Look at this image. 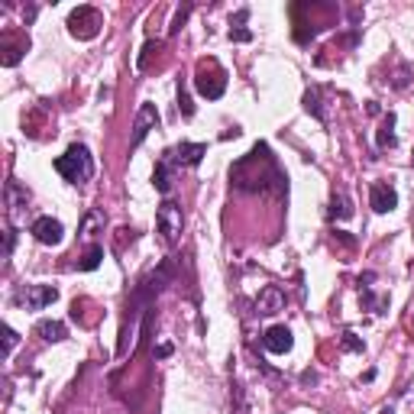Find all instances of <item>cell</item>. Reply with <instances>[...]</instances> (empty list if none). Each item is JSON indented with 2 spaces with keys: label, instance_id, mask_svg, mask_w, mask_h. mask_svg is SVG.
<instances>
[{
  "label": "cell",
  "instance_id": "603a6c76",
  "mask_svg": "<svg viewBox=\"0 0 414 414\" xmlns=\"http://www.w3.org/2000/svg\"><path fill=\"white\" fill-rule=\"evenodd\" d=\"M359 292H363V308L376 310V314H386L388 298H379V295H372V288H359Z\"/></svg>",
  "mask_w": 414,
  "mask_h": 414
},
{
  "label": "cell",
  "instance_id": "d4e9b609",
  "mask_svg": "<svg viewBox=\"0 0 414 414\" xmlns=\"http://www.w3.org/2000/svg\"><path fill=\"white\" fill-rule=\"evenodd\" d=\"M340 347L347 349V353H363L366 343H363V337H356L353 330H343V333H340Z\"/></svg>",
  "mask_w": 414,
  "mask_h": 414
},
{
  "label": "cell",
  "instance_id": "7c38bea8",
  "mask_svg": "<svg viewBox=\"0 0 414 414\" xmlns=\"http://www.w3.org/2000/svg\"><path fill=\"white\" fill-rule=\"evenodd\" d=\"M263 347L269 349V353H275V356H285V353L295 347L292 330L285 327V324H275V327H269L263 333Z\"/></svg>",
  "mask_w": 414,
  "mask_h": 414
},
{
  "label": "cell",
  "instance_id": "836d02e7",
  "mask_svg": "<svg viewBox=\"0 0 414 414\" xmlns=\"http://www.w3.org/2000/svg\"><path fill=\"white\" fill-rule=\"evenodd\" d=\"M169 353H172V347H169V343H162V347L156 349V356H169Z\"/></svg>",
  "mask_w": 414,
  "mask_h": 414
},
{
  "label": "cell",
  "instance_id": "d590c367",
  "mask_svg": "<svg viewBox=\"0 0 414 414\" xmlns=\"http://www.w3.org/2000/svg\"><path fill=\"white\" fill-rule=\"evenodd\" d=\"M379 414H395V411H392V408H382V411H379Z\"/></svg>",
  "mask_w": 414,
  "mask_h": 414
},
{
  "label": "cell",
  "instance_id": "ffe728a7",
  "mask_svg": "<svg viewBox=\"0 0 414 414\" xmlns=\"http://www.w3.org/2000/svg\"><path fill=\"white\" fill-rule=\"evenodd\" d=\"M304 110H308L310 117H317L320 123L327 120V113H324V104H320V88H308V91H304Z\"/></svg>",
  "mask_w": 414,
  "mask_h": 414
},
{
  "label": "cell",
  "instance_id": "44dd1931",
  "mask_svg": "<svg viewBox=\"0 0 414 414\" xmlns=\"http://www.w3.org/2000/svg\"><path fill=\"white\" fill-rule=\"evenodd\" d=\"M411 78H414L411 65H405V62H398V68L392 72V78H388V88H395V91H405V88L411 85Z\"/></svg>",
  "mask_w": 414,
  "mask_h": 414
},
{
  "label": "cell",
  "instance_id": "9c48e42d",
  "mask_svg": "<svg viewBox=\"0 0 414 414\" xmlns=\"http://www.w3.org/2000/svg\"><path fill=\"white\" fill-rule=\"evenodd\" d=\"M29 233L36 236L42 246H58L62 243V236H65V226L58 224L56 217H36L33 226H29Z\"/></svg>",
  "mask_w": 414,
  "mask_h": 414
},
{
  "label": "cell",
  "instance_id": "2e32d148",
  "mask_svg": "<svg viewBox=\"0 0 414 414\" xmlns=\"http://www.w3.org/2000/svg\"><path fill=\"white\" fill-rule=\"evenodd\" d=\"M376 146H379V149H395V146H398L395 113H386V117H382V123H379V133H376Z\"/></svg>",
  "mask_w": 414,
  "mask_h": 414
},
{
  "label": "cell",
  "instance_id": "3957f363",
  "mask_svg": "<svg viewBox=\"0 0 414 414\" xmlns=\"http://www.w3.org/2000/svg\"><path fill=\"white\" fill-rule=\"evenodd\" d=\"M194 91L207 101H217L224 97L226 91V68L217 62V58H201L194 65Z\"/></svg>",
  "mask_w": 414,
  "mask_h": 414
},
{
  "label": "cell",
  "instance_id": "4316f807",
  "mask_svg": "<svg viewBox=\"0 0 414 414\" xmlns=\"http://www.w3.org/2000/svg\"><path fill=\"white\" fill-rule=\"evenodd\" d=\"M19 343V337H17V330L13 327H3V359H10V353H13V347Z\"/></svg>",
  "mask_w": 414,
  "mask_h": 414
},
{
  "label": "cell",
  "instance_id": "8992f818",
  "mask_svg": "<svg viewBox=\"0 0 414 414\" xmlns=\"http://www.w3.org/2000/svg\"><path fill=\"white\" fill-rule=\"evenodd\" d=\"M3 201H7V220L13 226L26 224V210H29V191L23 188V185H17V181L10 179L7 188H3Z\"/></svg>",
  "mask_w": 414,
  "mask_h": 414
},
{
  "label": "cell",
  "instance_id": "ac0fdd59",
  "mask_svg": "<svg viewBox=\"0 0 414 414\" xmlns=\"http://www.w3.org/2000/svg\"><path fill=\"white\" fill-rule=\"evenodd\" d=\"M330 217H337V220H349V217H353V201L347 198V191H333V201H330Z\"/></svg>",
  "mask_w": 414,
  "mask_h": 414
},
{
  "label": "cell",
  "instance_id": "8d00e7d4",
  "mask_svg": "<svg viewBox=\"0 0 414 414\" xmlns=\"http://www.w3.org/2000/svg\"><path fill=\"white\" fill-rule=\"evenodd\" d=\"M411 162H414V156H411Z\"/></svg>",
  "mask_w": 414,
  "mask_h": 414
},
{
  "label": "cell",
  "instance_id": "d6986e66",
  "mask_svg": "<svg viewBox=\"0 0 414 414\" xmlns=\"http://www.w3.org/2000/svg\"><path fill=\"white\" fill-rule=\"evenodd\" d=\"M246 19H249V10H240V13H236V19L233 23H230V39H233V42H249V39H253V33H249V29L243 26Z\"/></svg>",
  "mask_w": 414,
  "mask_h": 414
},
{
  "label": "cell",
  "instance_id": "e575fe53",
  "mask_svg": "<svg viewBox=\"0 0 414 414\" xmlns=\"http://www.w3.org/2000/svg\"><path fill=\"white\" fill-rule=\"evenodd\" d=\"M408 327H411V333H414V314H411V317H408Z\"/></svg>",
  "mask_w": 414,
  "mask_h": 414
},
{
  "label": "cell",
  "instance_id": "9a60e30c",
  "mask_svg": "<svg viewBox=\"0 0 414 414\" xmlns=\"http://www.w3.org/2000/svg\"><path fill=\"white\" fill-rule=\"evenodd\" d=\"M172 165H175L172 152H165V156L156 162V172H152V185H156V191H159V194H169V191H172Z\"/></svg>",
  "mask_w": 414,
  "mask_h": 414
},
{
  "label": "cell",
  "instance_id": "52a82bcc",
  "mask_svg": "<svg viewBox=\"0 0 414 414\" xmlns=\"http://www.w3.org/2000/svg\"><path fill=\"white\" fill-rule=\"evenodd\" d=\"M56 298H58V288H52V285H26V288L17 295V301L26 310H42L56 301Z\"/></svg>",
  "mask_w": 414,
  "mask_h": 414
},
{
  "label": "cell",
  "instance_id": "83f0119b",
  "mask_svg": "<svg viewBox=\"0 0 414 414\" xmlns=\"http://www.w3.org/2000/svg\"><path fill=\"white\" fill-rule=\"evenodd\" d=\"M249 408H246V395H243V386L240 382H233V414H246Z\"/></svg>",
  "mask_w": 414,
  "mask_h": 414
},
{
  "label": "cell",
  "instance_id": "277c9868",
  "mask_svg": "<svg viewBox=\"0 0 414 414\" xmlns=\"http://www.w3.org/2000/svg\"><path fill=\"white\" fill-rule=\"evenodd\" d=\"M104 26V17L97 7H88V3H81V7H75L72 13H68V33L75 39H94L97 33H101Z\"/></svg>",
  "mask_w": 414,
  "mask_h": 414
},
{
  "label": "cell",
  "instance_id": "7402d4cb",
  "mask_svg": "<svg viewBox=\"0 0 414 414\" xmlns=\"http://www.w3.org/2000/svg\"><path fill=\"white\" fill-rule=\"evenodd\" d=\"M101 259H104V246L91 243V246H88V253L81 256V263H78V269H81V272H94L97 265H101Z\"/></svg>",
  "mask_w": 414,
  "mask_h": 414
},
{
  "label": "cell",
  "instance_id": "5bb4252c",
  "mask_svg": "<svg viewBox=\"0 0 414 414\" xmlns=\"http://www.w3.org/2000/svg\"><path fill=\"white\" fill-rule=\"evenodd\" d=\"M204 156H207V142H179L175 152H172V159L179 165H198Z\"/></svg>",
  "mask_w": 414,
  "mask_h": 414
},
{
  "label": "cell",
  "instance_id": "4dcf8cb0",
  "mask_svg": "<svg viewBox=\"0 0 414 414\" xmlns=\"http://www.w3.org/2000/svg\"><path fill=\"white\" fill-rule=\"evenodd\" d=\"M13 243H17V230L10 226L7 233H3V256H10V253H13Z\"/></svg>",
  "mask_w": 414,
  "mask_h": 414
},
{
  "label": "cell",
  "instance_id": "ba28073f",
  "mask_svg": "<svg viewBox=\"0 0 414 414\" xmlns=\"http://www.w3.org/2000/svg\"><path fill=\"white\" fill-rule=\"evenodd\" d=\"M159 126V110H156V104H142L140 113H136V123H133V136H130V149H136L152 130Z\"/></svg>",
  "mask_w": 414,
  "mask_h": 414
},
{
  "label": "cell",
  "instance_id": "484cf974",
  "mask_svg": "<svg viewBox=\"0 0 414 414\" xmlns=\"http://www.w3.org/2000/svg\"><path fill=\"white\" fill-rule=\"evenodd\" d=\"M179 110H181V117H194V104H191V97H188V88L179 81Z\"/></svg>",
  "mask_w": 414,
  "mask_h": 414
},
{
  "label": "cell",
  "instance_id": "6da1fadb",
  "mask_svg": "<svg viewBox=\"0 0 414 414\" xmlns=\"http://www.w3.org/2000/svg\"><path fill=\"white\" fill-rule=\"evenodd\" d=\"M230 179L240 191H269V188H279L282 185V175L275 169V159L269 156V146L265 142H256L253 152L243 156V159L233 165Z\"/></svg>",
  "mask_w": 414,
  "mask_h": 414
},
{
  "label": "cell",
  "instance_id": "f1b7e54d",
  "mask_svg": "<svg viewBox=\"0 0 414 414\" xmlns=\"http://www.w3.org/2000/svg\"><path fill=\"white\" fill-rule=\"evenodd\" d=\"M188 13H191V3H185V7L175 13V19H172V26H169V33H179L181 26H185V19H188Z\"/></svg>",
  "mask_w": 414,
  "mask_h": 414
},
{
  "label": "cell",
  "instance_id": "7a4b0ae2",
  "mask_svg": "<svg viewBox=\"0 0 414 414\" xmlns=\"http://www.w3.org/2000/svg\"><path fill=\"white\" fill-rule=\"evenodd\" d=\"M56 172L65 181H72V185L91 181V175H94V156H91V149H88L85 142H72L65 149V156L56 159Z\"/></svg>",
  "mask_w": 414,
  "mask_h": 414
},
{
  "label": "cell",
  "instance_id": "8fae6325",
  "mask_svg": "<svg viewBox=\"0 0 414 414\" xmlns=\"http://www.w3.org/2000/svg\"><path fill=\"white\" fill-rule=\"evenodd\" d=\"M369 207L376 210V214H388V210H395L398 207V191L388 185V181H376L372 188H369Z\"/></svg>",
  "mask_w": 414,
  "mask_h": 414
},
{
  "label": "cell",
  "instance_id": "cb8c5ba5",
  "mask_svg": "<svg viewBox=\"0 0 414 414\" xmlns=\"http://www.w3.org/2000/svg\"><path fill=\"white\" fill-rule=\"evenodd\" d=\"M97 226H104V217L97 214V210H91V214H85V220H81V240H94Z\"/></svg>",
  "mask_w": 414,
  "mask_h": 414
},
{
  "label": "cell",
  "instance_id": "5b68a950",
  "mask_svg": "<svg viewBox=\"0 0 414 414\" xmlns=\"http://www.w3.org/2000/svg\"><path fill=\"white\" fill-rule=\"evenodd\" d=\"M156 224H159V233L162 240L169 246L179 243V236H181V226H185V217H181V207L175 204L172 198H165L159 204V210H156Z\"/></svg>",
  "mask_w": 414,
  "mask_h": 414
},
{
  "label": "cell",
  "instance_id": "e0dca14e",
  "mask_svg": "<svg viewBox=\"0 0 414 414\" xmlns=\"http://www.w3.org/2000/svg\"><path fill=\"white\" fill-rule=\"evenodd\" d=\"M36 333L46 340V343H58V340L68 337V327L62 324V320H39V324H36Z\"/></svg>",
  "mask_w": 414,
  "mask_h": 414
},
{
  "label": "cell",
  "instance_id": "4fadbf2b",
  "mask_svg": "<svg viewBox=\"0 0 414 414\" xmlns=\"http://www.w3.org/2000/svg\"><path fill=\"white\" fill-rule=\"evenodd\" d=\"M279 310H285V292L279 285H265L259 292V298H256V314L259 317H272Z\"/></svg>",
  "mask_w": 414,
  "mask_h": 414
},
{
  "label": "cell",
  "instance_id": "30bf717a",
  "mask_svg": "<svg viewBox=\"0 0 414 414\" xmlns=\"http://www.w3.org/2000/svg\"><path fill=\"white\" fill-rule=\"evenodd\" d=\"M26 49H29V36H10V33H3V39H0V65L3 68L19 65V58L26 56Z\"/></svg>",
  "mask_w": 414,
  "mask_h": 414
},
{
  "label": "cell",
  "instance_id": "d6a6232c",
  "mask_svg": "<svg viewBox=\"0 0 414 414\" xmlns=\"http://www.w3.org/2000/svg\"><path fill=\"white\" fill-rule=\"evenodd\" d=\"M36 13H39V7H36V3H29V7L23 10V19H26V26H29V23H33V19H36Z\"/></svg>",
  "mask_w": 414,
  "mask_h": 414
},
{
  "label": "cell",
  "instance_id": "f546056e",
  "mask_svg": "<svg viewBox=\"0 0 414 414\" xmlns=\"http://www.w3.org/2000/svg\"><path fill=\"white\" fill-rule=\"evenodd\" d=\"M159 46H162L159 39H156V42H152V39H149V42H146V46H142V56H140V68H146V65H149V56H152V52H159Z\"/></svg>",
  "mask_w": 414,
  "mask_h": 414
},
{
  "label": "cell",
  "instance_id": "1f68e13d",
  "mask_svg": "<svg viewBox=\"0 0 414 414\" xmlns=\"http://www.w3.org/2000/svg\"><path fill=\"white\" fill-rule=\"evenodd\" d=\"M333 240H340V243L347 246V249H353V246H356V240H353V236H349L347 230H337V233H333Z\"/></svg>",
  "mask_w": 414,
  "mask_h": 414
}]
</instances>
